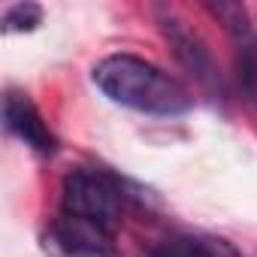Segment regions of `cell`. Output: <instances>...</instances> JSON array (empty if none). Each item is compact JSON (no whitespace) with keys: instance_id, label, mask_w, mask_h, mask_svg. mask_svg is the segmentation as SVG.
I'll use <instances>...</instances> for the list:
<instances>
[{"instance_id":"cell-3","label":"cell","mask_w":257,"mask_h":257,"mask_svg":"<svg viewBox=\"0 0 257 257\" xmlns=\"http://www.w3.org/2000/svg\"><path fill=\"white\" fill-rule=\"evenodd\" d=\"M206 10L224 25L236 49V82L242 97L257 106V28L242 4H206Z\"/></svg>"},{"instance_id":"cell-8","label":"cell","mask_w":257,"mask_h":257,"mask_svg":"<svg viewBox=\"0 0 257 257\" xmlns=\"http://www.w3.org/2000/svg\"><path fill=\"white\" fill-rule=\"evenodd\" d=\"M43 22V7L40 4H13L4 13V31L7 34H25L34 31Z\"/></svg>"},{"instance_id":"cell-6","label":"cell","mask_w":257,"mask_h":257,"mask_svg":"<svg viewBox=\"0 0 257 257\" xmlns=\"http://www.w3.org/2000/svg\"><path fill=\"white\" fill-rule=\"evenodd\" d=\"M161 28H164V34H167V40H170L176 58L182 61V67H185L200 85L221 91V76H218V67H215L212 52L206 49V43H203L182 19H176L173 13H164Z\"/></svg>"},{"instance_id":"cell-2","label":"cell","mask_w":257,"mask_h":257,"mask_svg":"<svg viewBox=\"0 0 257 257\" xmlns=\"http://www.w3.org/2000/svg\"><path fill=\"white\" fill-rule=\"evenodd\" d=\"M127 194L121 182L103 170H76L64 179L61 188V212L73 218L94 221L100 227L118 230L121 221V206Z\"/></svg>"},{"instance_id":"cell-7","label":"cell","mask_w":257,"mask_h":257,"mask_svg":"<svg viewBox=\"0 0 257 257\" xmlns=\"http://www.w3.org/2000/svg\"><path fill=\"white\" fill-rule=\"evenodd\" d=\"M143 257H236L224 239H203V236H170L149 248Z\"/></svg>"},{"instance_id":"cell-1","label":"cell","mask_w":257,"mask_h":257,"mask_svg":"<svg viewBox=\"0 0 257 257\" xmlns=\"http://www.w3.org/2000/svg\"><path fill=\"white\" fill-rule=\"evenodd\" d=\"M91 79L112 103L127 106L134 112L173 118V115H185L194 106L191 91L179 79H173L152 61L131 52L103 58L94 67Z\"/></svg>"},{"instance_id":"cell-5","label":"cell","mask_w":257,"mask_h":257,"mask_svg":"<svg viewBox=\"0 0 257 257\" xmlns=\"http://www.w3.org/2000/svg\"><path fill=\"white\" fill-rule=\"evenodd\" d=\"M4 124L13 137H19L28 149H34L37 155H55L58 152V140L49 131V124L43 121L40 109L34 106V100L22 91H7L4 97Z\"/></svg>"},{"instance_id":"cell-4","label":"cell","mask_w":257,"mask_h":257,"mask_svg":"<svg viewBox=\"0 0 257 257\" xmlns=\"http://www.w3.org/2000/svg\"><path fill=\"white\" fill-rule=\"evenodd\" d=\"M52 242L67 257H118L115 254V230L100 227L85 218L64 215L52 227Z\"/></svg>"}]
</instances>
